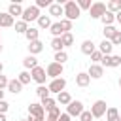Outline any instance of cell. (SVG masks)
<instances>
[{
	"instance_id": "obj_36",
	"label": "cell",
	"mask_w": 121,
	"mask_h": 121,
	"mask_svg": "<svg viewBox=\"0 0 121 121\" xmlns=\"http://www.w3.org/2000/svg\"><path fill=\"white\" fill-rule=\"evenodd\" d=\"M36 95H38L40 98H47V96H49V89H47L45 85H38V89H36Z\"/></svg>"
},
{
	"instance_id": "obj_24",
	"label": "cell",
	"mask_w": 121,
	"mask_h": 121,
	"mask_svg": "<svg viewBox=\"0 0 121 121\" xmlns=\"http://www.w3.org/2000/svg\"><path fill=\"white\" fill-rule=\"evenodd\" d=\"M51 25L53 23H51V17L49 15H40L38 17V26L40 28H51Z\"/></svg>"
},
{
	"instance_id": "obj_22",
	"label": "cell",
	"mask_w": 121,
	"mask_h": 121,
	"mask_svg": "<svg viewBox=\"0 0 121 121\" xmlns=\"http://www.w3.org/2000/svg\"><path fill=\"white\" fill-rule=\"evenodd\" d=\"M57 102H59L60 106H68V104L72 102V96H70V93H66V91L59 93V95H57Z\"/></svg>"
},
{
	"instance_id": "obj_29",
	"label": "cell",
	"mask_w": 121,
	"mask_h": 121,
	"mask_svg": "<svg viewBox=\"0 0 121 121\" xmlns=\"http://www.w3.org/2000/svg\"><path fill=\"white\" fill-rule=\"evenodd\" d=\"M59 117H60V108H59V106H55V108H51V110L47 112V119L59 121Z\"/></svg>"
},
{
	"instance_id": "obj_51",
	"label": "cell",
	"mask_w": 121,
	"mask_h": 121,
	"mask_svg": "<svg viewBox=\"0 0 121 121\" xmlns=\"http://www.w3.org/2000/svg\"><path fill=\"white\" fill-rule=\"evenodd\" d=\"M2 70H4V64H2V62H0V74H2Z\"/></svg>"
},
{
	"instance_id": "obj_41",
	"label": "cell",
	"mask_w": 121,
	"mask_h": 121,
	"mask_svg": "<svg viewBox=\"0 0 121 121\" xmlns=\"http://www.w3.org/2000/svg\"><path fill=\"white\" fill-rule=\"evenodd\" d=\"M51 4H53L51 0H36V4H34V6H36V8L40 9V8H49Z\"/></svg>"
},
{
	"instance_id": "obj_53",
	"label": "cell",
	"mask_w": 121,
	"mask_h": 121,
	"mask_svg": "<svg viewBox=\"0 0 121 121\" xmlns=\"http://www.w3.org/2000/svg\"><path fill=\"white\" fill-rule=\"evenodd\" d=\"M0 53H2V43H0Z\"/></svg>"
},
{
	"instance_id": "obj_50",
	"label": "cell",
	"mask_w": 121,
	"mask_h": 121,
	"mask_svg": "<svg viewBox=\"0 0 121 121\" xmlns=\"http://www.w3.org/2000/svg\"><path fill=\"white\" fill-rule=\"evenodd\" d=\"M32 121H45V119H36V117H32Z\"/></svg>"
},
{
	"instance_id": "obj_54",
	"label": "cell",
	"mask_w": 121,
	"mask_h": 121,
	"mask_svg": "<svg viewBox=\"0 0 121 121\" xmlns=\"http://www.w3.org/2000/svg\"><path fill=\"white\" fill-rule=\"evenodd\" d=\"M45 121H51V119H45Z\"/></svg>"
},
{
	"instance_id": "obj_23",
	"label": "cell",
	"mask_w": 121,
	"mask_h": 121,
	"mask_svg": "<svg viewBox=\"0 0 121 121\" xmlns=\"http://www.w3.org/2000/svg\"><path fill=\"white\" fill-rule=\"evenodd\" d=\"M0 26H13V17L6 11V13H2L0 11Z\"/></svg>"
},
{
	"instance_id": "obj_2",
	"label": "cell",
	"mask_w": 121,
	"mask_h": 121,
	"mask_svg": "<svg viewBox=\"0 0 121 121\" xmlns=\"http://www.w3.org/2000/svg\"><path fill=\"white\" fill-rule=\"evenodd\" d=\"M45 72H47V78H51V79H57V78H60V76H62V72H64V66L53 60V62H49V64H47Z\"/></svg>"
},
{
	"instance_id": "obj_46",
	"label": "cell",
	"mask_w": 121,
	"mask_h": 121,
	"mask_svg": "<svg viewBox=\"0 0 121 121\" xmlns=\"http://www.w3.org/2000/svg\"><path fill=\"white\" fill-rule=\"evenodd\" d=\"M115 21H117V23H121V11H119V13H115Z\"/></svg>"
},
{
	"instance_id": "obj_31",
	"label": "cell",
	"mask_w": 121,
	"mask_h": 121,
	"mask_svg": "<svg viewBox=\"0 0 121 121\" xmlns=\"http://www.w3.org/2000/svg\"><path fill=\"white\" fill-rule=\"evenodd\" d=\"M17 79L23 83V85H26V83H30V79H32V76H30V72L28 70H23L19 76H17Z\"/></svg>"
},
{
	"instance_id": "obj_55",
	"label": "cell",
	"mask_w": 121,
	"mask_h": 121,
	"mask_svg": "<svg viewBox=\"0 0 121 121\" xmlns=\"http://www.w3.org/2000/svg\"><path fill=\"white\" fill-rule=\"evenodd\" d=\"M119 115H121V112H119Z\"/></svg>"
},
{
	"instance_id": "obj_7",
	"label": "cell",
	"mask_w": 121,
	"mask_h": 121,
	"mask_svg": "<svg viewBox=\"0 0 121 121\" xmlns=\"http://www.w3.org/2000/svg\"><path fill=\"white\" fill-rule=\"evenodd\" d=\"M106 112H108V108H106V100H96L93 106H91V113H93V117H102V115H106Z\"/></svg>"
},
{
	"instance_id": "obj_16",
	"label": "cell",
	"mask_w": 121,
	"mask_h": 121,
	"mask_svg": "<svg viewBox=\"0 0 121 121\" xmlns=\"http://www.w3.org/2000/svg\"><path fill=\"white\" fill-rule=\"evenodd\" d=\"M60 15H64V8L57 2V4H51L49 6V17H60Z\"/></svg>"
},
{
	"instance_id": "obj_38",
	"label": "cell",
	"mask_w": 121,
	"mask_h": 121,
	"mask_svg": "<svg viewBox=\"0 0 121 121\" xmlns=\"http://www.w3.org/2000/svg\"><path fill=\"white\" fill-rule=\"evenodd\" d=\"M78 6H79V9H91L93 2L91 0H78Z\"/></svg>"
},
{
	"instance_id": "obj_48",
	"label": "cell",
	"mask_w": 121,
	"mask_h": 121,
	"mask_svg": "<svg viewBox=\"0 0 121 121\" xmlns=\"http://www.w3.org/2000/svg\"><path fill=\"white\" fill-rule=\"evenodd\" d=\"M21 121H32V117L28 115V117H25V119H21Z\"/></svg>"
},
{
	"instance_id": "obj_3",
	"label": "cell",
	"mask_w": 121,
	"mask_h": 121,
	"mask_svg": "<svg viewBox=\"0 0 121 121\" xmlns=\"http://www.w3.org/2000/svg\"><path fill=\"white\" fill-rule=\"evenodd\" d=\"M83 112H85V110H83V102H81V100H72V102L66 106V113H68L70 117H79Z\"/></svg>"
},
{
	"instance_id": "obj_33",
	"label": "cell",
	"mask_w": 121,
	"mask_h": 121,
	"mask_svg": "<svg viewBox=\"0 0 121 121\" xmlns=\"http://www.w3.org/2000/svg\"><path fill=\"white\" fill-rule=\"evenodd\" d=\"M66 60H68V53H66V51H59V53H55V62L64 64Z\"/></svg>"
},
{
	"instance_id": "obj_4",
	"label": "cell",
	"mask_w": 121,
	"mask_h": 121,
	"mask_svg": "<svg viewBox=\"0 0 121 121\" xmlns=\"http://www.w3.org/2000/svg\"><path fill=\"white\" fill-rule=\"evenodd\" d=\"M106 11H108V8H106L104 2H93L91 9H89V15H91V19H100Z\"/></svg>"
},
{
	"instance_id": "obj_20",
	"label": "cell",
	"mask_w": 121,
	"mask_h": 121,
	"mask_svg": "<svg viewBox=\"0 0 121 121\" xmlns=\"http://www.w3.org/2000/svg\"><path fill=\"white\" fill-rule=\"evenodd\" d=\"M25 36H26L28 43H30V42H36V40H40V38H38V36H40V30H38L36 26H28V30L25 32Z\"/></svg>"
},
{
	"instance_id": "obj_21",
	"label": "cell",
	"mask_w": 121,
	"mask_h": 121,
	"mask_svg": "<svg viewBox=\"0 0 121 121\" xmlns=\"http://www.w3.org/2000/svg\"><path fill=\"white\" fill-rule=\"evenodd\" d=\"M112 49H113V45H112L110 40H102L100 45H98V51H100L102 55H112Z\"/></svg>"
},
{
	"instance_id": "obj_30",
	"label": "cell",
	"mask_w": 121,
	"mask_h": 121,
	"mask_svg": "<svg viewBox=\"0 0 121 121\" xmlns=\"http://www.w3.org/2000/svg\"><path fill=\"white\" fill-rule=\"evenodd\" d=\"M51 49H53L55 53L62 51V49H64V45H62V40H60V38H53V40H51Z\"/></svg>"
},
{
	"instance_id": "obj_1",
	"label": "cell",
	"mask_w": 121,
	"mask_h": 121,
	"mask_svg": "<svg viewBox=\"0 0 121 121\" xmlns=\"http://www.w3.org/2000/svg\"><path fill=\"white\" fill-rule=\"evenodd\" d=\"M62 8H64V19H68V21H76V19L81 15V9H79L78 2H74V0L64 2Z\"/></svg>"
},
{
	"instance_id": "obj_43",
	"label": "cell",
	"mask_w": 121,
	"mask_h": 121,
	"mask_svg": "<svg viewBox=\"0 0 121 121\" xmlns=\"http://www.w3.org/2000/svg\"><path fill=\"white\" fill-rule=\"evenodd\" d=\"M93 119V113H91V110L89 112H83L81 115H79V121H91Z\"/></svg>"
},
{
	"instance_id": "obj_6",
	"label": "cell",
	"mask_w": 121,
	"mask_h": 121,
	"mask_svg": "<svg viewBox=\"0 0 121 121\" xmlns=\"http://www.w3.org/2000/svg\"><path fill=\"white\" fill-rule=\"evenodd\" d=\"M100 64L106 68H117V66H121V57L119 55H104Z\"/></svg>"
},
{
	"instance_id": "obj_52",
	"label": "cell",
	"mask_w": 121,
	"mask_h": 121,
	"mask_svg": "<svg viewBox=\"0 0 121 121\" xmlns=\"http://www.w3.org/2000/svg\"><path fill=\"white\" fill-rule=\"evenodd\" d=\"M119 87H121V76H119Z\"/></svg>"
},
{
	"instance_id": "obj_5",
	"label": "cell",
	"mask_w": 121,
	"mask_h": 121,
	"mask_svg": "<svg viewBox=\"0 0 121 121\" xmlns=\"http://www.w3.org/2000/svg\"><path fill=\"white\" fill-rule=\"evenodd\" d=\"M38 17H40V9H38L36 6H28V8H25L21 21H25V23L28 25L30 21H38Z\"/></svg>"
},
{
	"instance_id": "obj_10",
	"label": "cell",
	"mask_w": 121,
	"mask_h": 121,
	"mask_svg": "<svg viewBox=\"0 0 121 121\" xmlns=\"http://www.w3.org/2000/svg\"><path fill=\"white\" fill-rule=\"evenodd\" d=\"M28 115L30 117H36V119H45V110L42 108V104H28Z\"/></svg>"
},
{
	"instance_id": "obj_40",
	"label": "cell",
	"mask_w": 121,
	"mask_h": 121,
	"mask_svg": "<svg viewBox=\"0 0 121 121\" xmlns=\"http://www.w3.org/2000/svg\"><path fill=\"white\" fill-rule=\"evenodd\" d=\"M102 57H104V55H102V53H100V51L96 49V51H95V53L91 55V60H93V64H98V62L102 60Z\"/></svg>"
},
{
	"instance_id": "obj_45",
	"label": "cell",
	"mask_w": 121,
	"mask_h": 121,
	"mask_svg": "<svg viewBox=\"0 0 121 121\" xmlns=\"http://www.w3.org/2000/svg\"><path fill=\"white\" fill-rule=\"evenodd\" d=\"M59 121H70V115H68V113H60Z\"/></svg>"
},
{
	"instance_id": "obj_49",
	"label": "cell",
	"mask_w": 121,
	"mask_h": 121,
	"mask_svg": "<svg viewBox=\"0 0 121 121\" xmlns=\"http://www.w3.org/2000/svg\"><path fill=\"white\" fill-rule=\"evenodd\" d=\"M0 100H4V91L0 89Z\"/></svg>"
},
{
	"instance_id": "obj_27",
	"label": "cell",
	"mask_w": 121,
	"mask_h": 121,
	"mask_svg": "<svg viewBox=\"0 0 121 121\" xmlns=\"http://www.w3.org/2000/svg\"><path fill=\"white\" fill-rule=\"evenodd\" d=\"M40 104H42V108H43V110H47V112H49L51 108H55V106H57V100H55V98H51V96H47V98H42V102H40Z\"/></svg>"
},
{
	"instance_id": "obj_18",
	"label": "cell",
	"mask_w": 121,
	"mask_h": 121,
	"mask_svg": "<svg viewBox=\"0 0 121 121\" xmlns=\"http://www.w3.org/2000/svg\"><path fill=\"white\" fill-rule=\"evenodd\" d=\"M21 89H23V83L15 78V79H9V83H8V91L9 93H13V95H17V93H21Z\"/></svg>"
},
{
	"instance_id": "obj_32",
	"label": "cell",
	"mask_w": 121,
	"mask_h": 121,
	"mask_svg": "<svg viewBox=\"0 0 121 121\" xmlns=\"http://www.w3.org/2000/svg\"><path fill=\"white\" fill-rule=\"evenodd\" d=\"M60 40H62V45H64V47H68V45L74 43V36H72V32H64V34L60 36Z\"/></svg>"
},
{
	"instance_id": "obj_25",
	"label": "cell",
	"mask_w": 121,
	"mask_h": 121,
	"mask_svg": "<svg viewBox=\"0 0 121 121\" xmlns=\"http://www.w3.org/2000/svg\"><path fill=\"white\" fill-rule=\"evenodd\" d=\"M49 32L53 34V38H60V36L64 34L62 26H60V21H59V23H53V25H51V28H49Z\"/></svg>"
},
{
	"instance_id": "obj_15",
	"label": "cell",
	"mask_w": 121,
	"mask_h": 121,
	"mask_svg": "<svg viewBox=\"0 0 121 121\" xmlns=\"http://www.w3.org/2000/svg\"><path fill=\"white\" fill-rule=\"evenodd\" d=\"M23 66H25V70H34V68L40 66V64H38V59H36L34 55H28V57L23 59Z\"/></svg>"
},
{
	"instance_id": "obj_9",
	"label": "cell",
	"mask_w": 121,
	"mask_h": 121,
	"mask_svg": "<svg viewBox=\"0 0 121 121\" xmlns=\"http://www.w3.org/2000/svg\"><path fill=\"white\" fill-rule=\"evenodd\" d=\"M64 87H66V79L64 78H57V79H51V83L47 85V89H49V93H62L64 91Z\"/></svg>"
},
{
	"instance_id": "obj_44",
	"label": "cell",
	"mask_w": 121,
	"mask_h": 121,
	"mask_svg": "<svg viewBox=\"0 0 121 121\" xmlns=\"http://www.w3.org/2000/svg\"><path fill=\"white\" fill-rule=\"evenodd\" d=\"M8 108H9V104H8L6 100H0V113H6Z\"/></svg>"
},
{
	"instance_id": "obj_11",
	"label": "cell",
	"mask_w": 121,
	"mask_h": 121,
	"mask_svg": "<svg viewBox=\"0 0 121 121\" xmlns=\"http://www.w3.org/2000/svg\"><path fill=\"white\" fill-rule=\"evenodd\" d=\"M87 74H89L91 79H98V78L104 76V66L102 64H91L89 70H87Z\"/></svg>"
},
{
	"instance_id": "obj_8",
	"label": "cell",
	"mask_w": 121,
	"mask_h": 121,
	"mask_svg": "<svg viewBox=\"0 0 121 121\" xmlns=\"http://www.w3.org/2000/svg\"><path fill=\"white\" fill-rule=\"evenodd\" d=\"M30 76H32V79H34L38 85H43V83H45V78H47V72H45V68L36 66L34 70H30Z\"/></svg>"
},
{
	"instance_id": "obj_42",
	"label": "cell",
	"mask_w": 121,
	"mask_h": 121,
	"mask_svg": "<svg viewBox=\"0 0 121 121\" xmlns=\"http://www.w3.org/2000/svg\"><path fill=\"white\" fill-rule=\"evenodd\" d=\"M8 83H9V79H8L4 74H0V89H2V91L8 89Z\"/></svg>"
},
{
	"instance_id": "obj_39",
	"label": "cell",
	"mask_w": 121,
	"mask_h": 121,
	"mask_svg": "<svg viewBox=\"0 0 121 121\" xmlns=\"http://www.w3.org/2000/svg\"><path fill=\"white\" fill-rule=\"evenodd\" d=\"M60 26H62L64 32H70V30H72V21H68V19H60Z\"/></svg>"
},
{
	"instance_id": "obj_14",
	"label": "cell",
	"mask_w": 121,
	"mask_h": 121,
	"mask_svg": "<svg viewBox=\"0 0 121 121\" xmlns=\"http://www.w3.org/2000/svg\"><path fill=\"white\" fill-rule=\"evenodd\" d=\"M95 51H96V45L93 43V40H85V42L81 43V53H83V55H89V57H91Z\"/></svg>"
},
{
	"instance_id": "obj_28",
	"label": "cell",
	"mask_w": 121,
	"mask_h": 121,
	"mask_svg": "<svg viewBox=\"0 0 121 121\" xmlns=\"http://www.w3.org/2000/svg\"><path fill=\"white\" fill-rule=\"evenodd\" d=\"M100 21L104 23V26H110V25L115 21V13H112V11H106V13L100 17Z\"/></svg>"
},
{
	"instance_id": "obj_37",
	"label": "cell",
	"mask_w": 121,
	"mask_h": 121,
	"mask_svg": "<svg viewBox=\"0 0 121 121\" xmlns=\"http://www.w3.org/2000/svg\"><path fill=\"white\" fill-rule=\"evenodd\" d=\"M112 45H121V30H115V34L112 36Z\"/></svg>"
},
{
	"instance_id": "obj_34",
	"label": "cell",
	"mask_w": 121,
	"mask_h": 121,
	"mask_svg": "<svg viewBox=\"0 0 121 121\" xmlns=\"http://www.w3.org/2000/svg\"><path fill=\"white\" fill-rule=\"evenodd\" d=\"M28 30V25L25 23V21H17L15 23V32H19V34H25Z\"/></svg>"
},
{
	"instance_id": "obj_12",
	"label": "cell",
	"mask_w": 121,
	"mask_h": 121,
	"mask_svg": "<svg viewBox=\"0 0 121 121\" xmlns=\"http://www.w3.org/2000/svg\"><path fill=\"white\" fill-rule=\"evenodd\" d=\"M23 11H25V9H23V6H21L19 2H11V4L8 6V13H9L11 17H19V15L23 17Z\"/></svg>"
},
{
	"instance_id": "obj_13",
	"label": "cell",
	"mask_w": 121,
	"mask_h": 121,
	"mask_svg": "<svg viewBox=\"0 0 121 121\" xmlns=\"http://www.w3.org/2000/svg\"><path fill=\"white\" fill-rule=\"evenodd\" d=\"M89 83H91V78H89L87 72H79V74H76V85H78V87H87Z\"/></svg>"
},
{
	"instance_id": "obj_26",
	"label": "cell",
	"mask_w": 121,
	"mask_h": 121,
	"mask_svg": "<svg viewBox=\"0 0 121 121\" xmlns=\"http://www.w3.org/2000/svg\"><path fill=\"white\" fill-rule=\"evenodd\" d=\"M106 8H108V11H112V13H119V11H121V0H110V2L106 4Z\"/></svg>"
},
{
	"instance_id": "obj_19",
	"label": "cell",
	"mask_w": 121,
	"mask_h": 121,
	"mask_svg": "<svg viewBox=\"0 0 121 121\" xmlns=\"http://www.w3.org/2000/svg\"><path fill=\"white\" fill-rule=\"evenodd\" d=\"M106 121H121V115H119V110L110 106L108 112H106Z\"/></svg>"
},
{
	"instance_id": "obj_35",
	"label": "cell",
	"mask_w": 121,
	"mask_h": 121,
	"mask_svg": "<svg viewBox=\"0 0 121 121\" xmlns=\"http://www.w3.org/2000/svg\"><path fill=\"white\" fill-rule=\"evenodd\" d=\"M104 40H112V36L115 34V26L113 25H110V26H104Z\"/></svg>"
},
{
	"instance_id": "obj_17",
	"label": "cell",
	"mask_w": 121,
	"mask_h": 121,
	"mask_svg": "<svg viewBox=\"0 0 121 121\" xmlns=\"http://www.w3.org/2000/svg\"><path fill=\"white\" fill-rule=\"evenodd\" d=\"M42 51H43V43H42L40 40L28 43V53H30V55H38V53H42Z\"/></svg>"
},
{
	"instance_id": "obj_47",
	"label": "cell",
	"mask_w": 121,
	"mask_h": 121,
	"mask_svg": "<svg viewBox=\"0 0 121 121\" xmlns=\"http://www.w3.org/2000/svg\"><path fill=\"white\" fill-rule=\"evenodd\" d=\"M0 121H6V113H0Z\"/></svg>"
}]
</instances>
